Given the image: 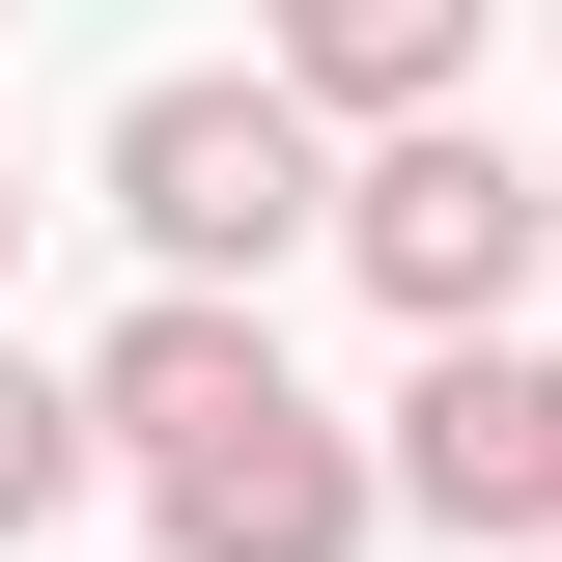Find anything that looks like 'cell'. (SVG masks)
I'll list each match as a JSON object with an SVG mask.
<instances>
[{
	"instance_id": "obj_6",
	"label": "cell",
	"mask_w": 562,
	"mask_h": 562,
	"mask_svg": "<svg viewBox=\"0 0 562 562\" xmlns=\"http://www.w3.org/2000/svg\"><path fill=\"white\" fill-rule=\"evenodd\" d=\"M85 479H113V394H85L57 338H0V535H57Z\"/></svg>"
},
{
	"instance_id": "obj_8",
	"label": "cell",
	"mask_w": 562,
	"mask_h": 562,
	"mask_svg": "<svg viewBox=\"0 0 562 562\" xmlns=\"http://www.w3.org/2000/svg\"><path fill=\"white\" fill-rule=\"evenodd\" d=\"M506 562H562V535H506Z\"/></svg>"
},
{
	"instance_id": "obj_5",
	"label": "cell",
	"mask_w": 562,
	"mask_h": 562,
	"mask_svg": "<svg viewBox=\"0 0 562 562\" xmlns=\"http://www.w3.org/2000/svg\"><path fill=\"white\" fill-rule=\"evenodd\" d=\"M254 57L338 140H394V113H479V0H254Z\"/></svg>"
},
{
	"instance_id": "obj_7",
	"label": "cell",
	"mask_w": 562,
	"mask_h": 562,
	"mask_svg": "<svg viewBox=\"0 0 562 562\" xmlns=\"http://www.w3.org/2000/svg\"><path fill=\"white\" fill-rule=\"evenodd\" d=\"M0 281H29V169H0Z\"/></svg>"
},
{
	"instance_id": "obj_2",
	"label": "cell",
	"mask_w": 562,
	"mask_h": 562,
	"mask_svg": "<svg viewBox=\"0 0 562 562\" xmlns=\"http://www.w3.org/2000/svg\"><path fill=\"white\" fill-rule=\"evenodd\" d=\"M338 281L394 310V338H506L562 281V169H506L479 113H394V140H338Z\"/></svg>"
},
{
	"instance_id": "obj_4",
	"label": "cell",
	"mask_w": 562,
	"mask_h": 562,
	"mask_svg": "<svg viewBox=\"0 0 562 562\" xmlns=\"http://www.w3.org/2000/svg\"><path fill=\"white\" fill-rule=\"evenodd\" d=\"M394 506H422L450 562L562 535V366H535V338H422V394H394Z\"/></svg>"
},
{
	"instance_id": "obj_1",
	"label": "cell",
	"mask_w": 562,
	"mask_h": 562,
	"mask_svg": "<svg viewBox=\"0 0 562 562\" xmlns=\"http://www.w3.org/2000/svg\"><path fill=\"white\" fill-rule=\"evenodd\" d=\"M113 225H140V281H281V254H338V113H310L281 57L140 85V113H113Z\"/></svg>"
},
{
	"instance_id": "obj_3",
	"label": "cell",
	"mask_w": 562,
	"mask_h": 562,
	"mask_svg": "<svg viewBox=\"0 0 562 562\" xmlns=\"http://www.w3.org/2000/svg\"><path fill=\"white\" fill-rule=\"evenodd\" d=\"M140 535L169 562H366L394 535V422H338L310 366H281V394H225V422L140 450Z\"/></svg>"
},
{
	"instance_id": "obj_9",
	"label": "cell",
	"mask_w": 562,
	"mask_h": 562,
	"mask_svg": "<svg viewBox=\"0 0 562 562\" xmlns=\"http://www.w3.org/2000/svg\"><path fill=\"white\" fill-rule=\"evenodd\" d=\"M140 562H169V535H140Z\"/></svg>"
}]
</instances>
